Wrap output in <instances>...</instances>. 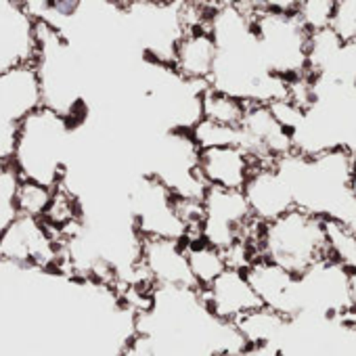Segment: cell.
<instances>
[{"mask_svg":"<svg viewBox=\"0 0 356 356\" xmlns=\"http://www.w3.org/2000/svg\"><path fill=\"white\" fill-rule=\"evenodd\" d=\"M13 264V262H11ZM0 262V356H122L138 310L97 277Z\"/></svg>","mask_w":356,"mask_h":356,"instance_id":"6da1fadb","label":"cell"},{"mask_svg":"<svg viewBox=\"0 0 356 356\" xmlns=\"http://www.w3.org/2000/svg\"><path fill=\"white\" fill-rule=\"evenodd\" d=\"M136 333L153 356H218L248 348L237 327L216 318L200 289L189 287L151 285L149 304L136 316Z\"/></svg>","mask_w":356,"mask_h":356,"instance_id":"7a4b0ae2","label":"cell"},{"mask_svg":"<svg viewBox=\"0 0 356 356\" xmlns=\"http://www.w3.org/2000/svg\"><path fill=\"white\" fill-rule=\"evenodd\" d=\"M210 32L216 42V63L210 86L245 105L289 101V84L275 78L252 32L250 3L212 5Z\"/></svg>","mask_w":356,"mask_h":356,"instance_id":"3957f363","label":"cell"},{"mask_svg":"<svg viewBox=\"0 0 356 356\" xmlns=\"http://www.w3.org/2000/svg\"><path fill=\"white\" fill-rule=\"evenodd\" d=\"M285 181L293 206L325 222H337L356 235V193L352 187L356 157L348 151L318 155L289 153L273 163Z\"/></svg>","mask_w":356,"mask_h":356,"instance_id":"277c9868","label":"cell"},{"mask_svg":"<svg viewBox=\"0 0 356 356\" xmlns=\"http://www.w3.org/2000/svg\"><path fill=\"white\" fill-rule=\"evenodd\" d=\"M310 105L289 130L293 151L302 155L348 151L356 157V84L310 78Z\"/></svg>","mask_w":356,"mask_h":356,"instance_id":"5b68a950","label":"cell"},{"mask_svg":"<svg viewBox=\"0 0 356 356\" xmlns=\"http://www.w3.org/2000/svg\"><path fill=\"white\" fill-rule=\"evenodd\" d=\"M252 32L268 72L291 84L308 76L310 32L298 15V3H250Z\"/></svg>","mask_w":356,"mask_h":356,"instance_id":"8992f818","label":"cell"},{"mask_svg":"<svg viewBox=\"0 0 356 356\" xmlns=\"http://www.w3.org/2000/svg\"><path fill=\"white\" fill-rule=\"evenodd\" d=\"M74 126L59 113L40 107L19 128L13 165L24 181L57 189L67 172Z\"/></svg>","mask_w":356,"mask_h":356,"instance_id":"52a82bcc","label":"cell"},{"mask_svg":"<svg viewBox=\"0 0 356 356\" xmlns=\"http://www.w3.org/2000/svg\"><path fill=\"white\" fill-rule=\"evenodd\" d=\"M254 254L256 258L270 260L293 277H302L316 264L333 258L325 220L298 208L268 225H262Z\"/></svg>","mask_w":356,"mask_h":356,"instance_id":"ba28073f","label":"cell"},{"mask_svg":"<svg viewBox=\"0 0 356 356\" xmlns=\"http://www.w3.org/2000/svg\"><path fill=\"white\" fill-rule=\"evenodd\" d=\"M204 220L202 239L212 248L227 252L239 243H248L252 252L256 250L262 225L254 229L260 220L254 218L243 191H229L220 187H208L204 200Z\"/></svg>","mask_w":356,"mask_h":356,"instance_id":"9c48e42d","label":"cell"},{"mask_svg":"<svg viewBox=\"0 0 356 356\" xmlns=\"http://www.w3.org/2000/svg\"><path fill=\"white\" fill-rule=\"evenodd\" d=\"M128 204L138 235L187 241L189 229L176 212L174 195L157 178L138 174L128 187Z\"/></svg>","mask_w":356,"mask_h":356,"instance_id":"30bf717a","label":"cell"},{"mask_svg":"<svg viewBox=\"0 0 356 356\" xmlns=\"http://www.w3.org/2000/svg\"><path fill=\"white\" fill-rule=\"evenodd\" d=\"M42 107L36 65L0 74V165L13 163L22 124Z\"/></svg>","mask_w":356,"mask_h":356,"instance_id":"8fae6325","label":"cell"},{"mask_svg":"<svg viewBox=\"0 0 356 356\" xmlns=\"http://www.w3.org/2000/svg\"><path fill=\"white\" fill-rule=\"evenodd\" d=\"M239 147L260 165H273L277 159L293 153L291 134L268 105H248L239 126Z\"/></svg>","mask_w":356,"mask_h":356,"instance_id":"7c38bea8","label":"cell"},{"mask_svg":"<svg viewBox=\"0 0 356 356\" xmlns=\"http://www.w3.org/2000/svg\"><path fill=\"white\" fill-rule=\"evenodd\" d=\"M36 59V19L24 3L0 0V74L34 65Z\"/></svg>","mask_w":356,"mask_h":356,"instance_id":"4fadbf2b","label":"cell"},{"mask_svg":"<svg viewBox=\"0 0 356 356\" xmlns=\"http://www.w3.org/2000/svg\"><path fill=\"white\" fill-rule=\"evenodd\" d=\"M57 248L42 220L32 216H17L0 243V262H13L24 266L53 268Z\"/></svg>","mask_w":356,"mask_h":356,"instance_id":"5bb4252c","label":"cell"},{"mask_svg":"<svg viewBox=\"0 0 356 356\" xmlns=\"http://www.w3.org/2000/svg\"><path fill=\"white\" fill-rule=\"evenodd\" d=\"M140 268L151 285L200 289L185 254V241L145 237L140 243Z\"/></svg>","mask_w":356,"mask_h":356,"instance_id":"9a60e30c","label":"cell"},{"mask_svg":"<svg viewBox=\"0 0 356 356\" xmlns=\"http://www.w3.org/2000/svg\"><path fill=\"white\" fill-rule=\"evenodd\" d=\"M208 310L225 321L235 323L237 318L266 308L248 277L239 268H227L206 291H200Z\"/></svg>","mask_w":356,"mask_h":356,"instance_id":"2e32d148","label":"cell"},{"mask_svg":"<svg viewBox=\"0 0 356 356\" xmlns=\"http://www.w3.org/2000/svg\"><path fill=\"white\" fill-rule=\"evenodd\" d=\"M260 163L237 145L200 149V172L208 187L243 191Z\"/></svg>","mask_w":356,"mask_h":356,"instance_id":"e0dca14e","label":"cell"},{"mask_svg":"<svg viewBox=\"0 0 356 356\" xmlns=\"http://www.w3.org/2000/svg\"><path fill=\"white\" fill-rule=\"evenodd\" d=\"M243 195L254 218L262 225H268L296 208L285 181L273 165H258L254 170L243 189Z\"/></svg>","mask_w":356,"mask_h":356,"instance_id":"ac0fdd59","label":"cell"},{"mask_svg":"<svg viewBox=\"0 0 356 356\" xmlns=\"http://www.w3.org/2000/svg\"><path fill=\"white\" fill-rule=\"evenodd\" d=\"M216 42L210 32V17L206 24L191 26L185 30L181 42L176 47L174 70L178 76L191 82H208L216 63Z\"/></svg>","mask_w":356,"mask_h":356,"instance_id":"d6986e66","label":"cell"},{"mask_svg":"<svg viewBox=\"0 0 356 356\" xmlns=\"http://www.w3.org/2000/svg\"><path fill=\"white\" fill-rule=\"evenodd\" d=\"M185 254L200 291H206L229 268L225 254L206 243L202 237L185 241Z\"/></svg>","mask_w":356,"mask_h":356,"instance_id":"ffe728a7","label":"cell"},{"mask_svg":"<svg viewBox=\"0 0 356 356\" xmlns=\"http://www.w3.org/2000/svg\"><path fill=\"white\" fill-rule=\"evenodd\" d=\"M287 321H289L287 316L270 308H262V310H256L237 318L233 325L237 327V331L241 333L248 346H260V343H270L279 339Z\"/></svg>","mask_w":356,"mask_h":356,"instance_id":"44dd1931","label":"cell"},{"mask_svg":"<svg viewBox=\"0 0 356 356\" xmlns=\"http://www.w3.org/2000/svg\"><path fill=\"white\" fill-rule=\"evenodd\" d=\"M248 105L231 99L218 90H214L212 86H208L202 95V111H204V120L220 124V126H229V128H239L243 122Z\"/></svg>","mask_w":356,"mask_h":356,"instance_id":"7402d4cb","label":"cell"},{"mask_svg":"<svg viewBox=\"0 0 356 356\" xmlns=\"http://www.w3.org/2000/svg\"><path fill=\"white\" fill-rule=\"evenodd\" d=\"M22 176L13 163L0 165V243H3L9 227L17 220V189Z\"/></svg>","mask_w":356,"mask_h":356,"instance_id":"603a6c76","label":"cell"},{"mask_svg":"<svg viewBox=\"0 0 356 356\" xmlns=\"http://www.w3.org/2000/svg\"><path fill=\"white\" fill-rule=\"evenodd\" d=\"M53 195H55L53 189L42 187L32 181H24L22 178L19 189H17V212L22 216H32V218L42 220L53 204Z\"/></svg>","mask_w":356,"mask_h":356,"instance_id":"cb8c5ba5","label":"cell"},{"mask_svg":"<svg viewBox=\"0 0 356 356\" xmlns=\"http://www.w3.org/2000/svg\"><path fill=\"white\" fill-rule=\"evenodd\" d=\"M195 143L200 149L208 147H222V145H237L239 147V128H229L220 126L208 120H202L193 130H191Z\"/></svg>","mask_w":356,"mask_h":356,"instance_id":"d4e9b609","label":"cell"},{"mask_svg":"<svg viewBox=\"0 0 356 356\" xmlns=\"http://www.w3.org/2000/svg\"><path fill=\"white\" fill-rule=\"evenodd\" d=\"M298 15L308 32L327 30L333 24L335 3L333 0H306V3H298Z\"/></svg>","mask_w":356,"mask_h":356,"instance_id":"484cf974","label":"cell"},{"mask_svg":"<svg viewBox=\"0 0 356 356\" xmlns=\"http://www.w3.org/2000/svg\"><path fill=\"white\" fill-rule=\"evenodd\" d=\"M331 30L343 42L356 40V0H339V3H335Z\"/></svg>","mask_w":356,"mask_h":356,"instance_id":"4316f807","label":"cell"},{"mask_svg":"<svg viewBox=\"0 0 356 356\" xmlns=\"http://www.w3.org/2000/svg\"><path fill=\"white\" fill-rule=\"evenodd\" d=\"M350 304L356 314V270H350Z\"/></svg>","mask_w":356,"mask_h":356,"instance_id":"83f0119b","label":"cell"},{"mask_svg":"<svg viewBox=\"0 0 356 356\" xmlns=\"http://www.w3.org/2000/svg\"><path fill=\"white\" fill-rule=\"evenodd\" d=\"M241 354H243V352H241ZM241 354H239V352H220L218 356H241Z\"/></svg>","mask_w":356,"mask_h":356,"instance_id":"f1b7e54d","label":"cell"}]
</instances>
